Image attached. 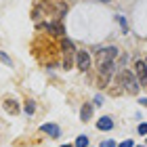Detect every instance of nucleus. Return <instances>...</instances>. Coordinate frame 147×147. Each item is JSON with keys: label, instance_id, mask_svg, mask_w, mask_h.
Listing matches in <instances>:
<instances>
[{"label": "nucleus", "instance_id": "14", "mask_svg": "<svg viewBox=\"0 0 147 147\" xmlns=\"http://www.w3.org/2000/svg\"><path fill=\"white\" fill-rule=\"evenodd\" d=\"M139 135H147V124H139Z\"/></svg>", "mask_w": 147, "mask_h": 147}, {"label": "nucleus", "instance_id": "17", "mask_svg": "<svg viewBox=\"0 0 147 147\" xmlns=\"http://www.w3.org/2000/svg\"><path fill=\"white\" fill-rule=\"evenodd\" d=\"M139 103H141L143 107H147V99H141V101H139Z\"/></svg>", "mask_w": 147, "mask_h": 147}, {"label": "nucleus", "instance_id": "9", "mask_svg": "<svg viewBox=\"0 0 147 147\" xmlns=\"http://www.w3.org/2000/svg\"><path fill=\"white\" fill-rule=\"evenodd\" d=\"M97 128H99V130H111V128H113L111 118H107V116H105V118H101V120L97 122Z\"/></svg>", "mask_w": 147, "mask_h": 147}, {"label": "nucleus", "instance_id": "18", "mask_svg": "<svg viewBox=\"0 0 147 147\" xmlns=\"http://www.w3.org/2000/svg\"><path fill=\"white\" fill-rule=\"evenodd\" d=\"M61 147H71V145H61Z\"/></svg>", "mask_w": 147, "mask_h": 147}, {"label": "nucleus", "instance_id": "2", "mask_svg": "<svg viewBox=\"0 0 147 147\" xmlns=\"http://www.w3.org/2000/svg\"><path fill=\"white\" fill-rule=\"evenodd\" d=\"M120 84L124 86L126 90L130 92V95H137V90H139V82H137V78H135V74H132L130 69H120Z\"/></svg>", "mask_w": 147, "mask_h": 147}, {"label": "nucleus", "instance_id": "4", "mask_svg": "<svg viewBox=\"0 0 147 147\" xmlns=\"http://www.w3.org/2000/svg\"><path fill=\"white\" fill-rule=\"evenodd\" d=\"M76 63H78V69L86 71V69L90 67V55L86 51H78L76 53Z\"/></svg>", "mask_w": 147, "mask_h": 147}, {"label": "nucleus", "instance_id": "20", "mask_svg": "<svg viewBox=\"0 0 147 147\" xmlns=\"http://www.w3.org/2000/svg\"><path fill=\"white\" fill-rule=\"evenodd\" d=\"M145 65H147V59H145Z\"/></svg>", "mask_w": 147, "mask_h": 147}, {"label": "nucleus", "instance_id": "3", "mask_svg": "<svg viewBox=\"0 0 147 147\" xmlns=\"http://www.w3.org/2000/svg\"><path fill=\"white\" fill-rule=\"evenodd\" d=\"M135 78H137L139 86L147 84V65H145V61H141V59L135 63Z\"/></svg>", "mask_w": 147, "mask_h": 147}, {"label": "nucleus", "instance_id": "13", "mask_svg": "<svg viewBox=\"0 0 147 147\" xmlns=\"http://www.w3.org/2000/svg\"><path fill=\"white\" fill-rule=\"evenodd\" d=\"M118 23H120V25H122V30L126 32V28H128V25H126V19H124L122 15H120V17H118Z\"/></svg>", "mask_w": 147, "mask_h": 147}, {"label": "nucleus", "instance_id": "6", "mask_svg": "<svg viewBox=\"0 0 147 147\" xmlns=\"http://www.w3.org/2000/svg\"><path fill=\"white\" fill-rule=\"evenodd\" d=\"M40 130L46 132V135H51V137H59V135H61V128H59L57 124H42Z\"/></svg>", "mask_w": 147, "mask_h": 147}, {"label": "nucleus", "instance_id": "16", "mask_svg": "<svg viewBox=\"0 0 147 147\" xmlns=\"http://www.w3.org/2000/svg\"><path fill=\"white\" fill-rule=\"evenodd\" d=\"M101 147H116V143H113V141H103Z\"/></svg>", "mask_w": 147, "mask_h": 147}, {"label": "nucleus", "instance_id": "8", "mask_svg": "<svg viewBox=\"0 0 147 147\" xmlns=\"http://www.w3.org/2000/svg\"><path fill=\"white\" fill-rule=\"evenodd\" d=\"M90 116H92V105L90 103H84L82 105V111H80V120H82V122H88Z\"/></svg>", "mask_w": 147, "mask_h": 147}, {"label": "nucleus", "instance_id": "10", "mask_svg": "<svg viewBox=\"0 0 147 147\" xmlns=\"http://www.w3.org/2000/svg\"><path fill=\"white\" fill-rule=\"evenodd\" d=\"M76 147H88V137H78L76 139Z\"/></svg>", "mask_w": 147, "mask_h": 147}, {"label": "nucleus", "instance_id": "1", "mask_svg": "<svg viewBox=\"0 0 147 147\" xmlns=\"http://www.w3.org/2000/svg\"><path fill=\"white\" fill-rule=\"evenodd\" d=\"M118 55V49L116 46H109V49H101L97 55V61H99V82L101 86H105L109 82L113 69H116V65H113V59Z\"/></svg>", "mask_w": 147, "mask_h": 147}, {"label": "nucleus", "instance_id": "12", "mask_svg": "<svg viewBox=\"0 0 147 147\" xmlns=\"http://www.w3.org/2000/svg\"><path fill=\"white\" fill-rule=\"evenodd\" d=\"M34 109H36L34 101H28V103H25V111H28V113H34Z\"/></svg>", "mask_w": 147, "mask_h": 147}, {"label": "nucleus", "instance_id": "19", "mask_svg": "<svg viewBox=\"0 0 147 147\" xmlns=\"http://www.w3.org/2000/svg\"><path fill=\"white\" fill-rule=\"evenodd\" d=\"M101 2H109V0H101Z\"/></svg>", "mask_w": 147, "mask_h": 147}, {"label": "nucleus", "instance_id": "15", "mask_svg": "<svg viewBox=\"0 0 147 147\" xmlns=\"http://www.w3.org/2000/svg\"><path fill=\"white\" fill-rule=\"evenodd\" d=\"M118 147H135V143H132V141H122Z\"/></svg>", "mask_w": 147, "mask_h": 147}, {"label": "nucleus", "instance_id": "7", "mask_svg": "<svg viewBox=\"0 0 147 147\" xmlns=\"http://www.w3.org/2000/svg\"><path fill=\"white\" fill-rule=\"evenodd\" d=\"M4 109L9 111L11 116H17V113H19V105H17L15 99H6V101H4Z\"/></svg>", "mask_w": 147, "mask_h": 147}, {"label": "nucleus", "instance_id": "5", "mask_svg": "<svg viewBox=\"0 0 147 147\" xmlns=\"http://www.w3.org/2000/svg\"><path fill=\"white\" fill-rule=\"evenodd\" d=\"M63 51H65V63L63 65H65V69H69L71 67V57H74V44L67 38L63 40Z\"/></svg>", "mask_w": 147, "mask_h": 147}, {"label": "nucleus", "instance_id": "11", "mask_svg": "<svg viewBox=\"0 0 147 147\" xmlns=\"http://www.w3.org/2000/svg\"><path fill=\"white\" fill-rule=\"evenodd\" d=\"M0 61H2V63H6V65H13V61H11V57L6 55V53H2V51H0Z\"/></svg>", "mask_w": 147, "mask_h": 147}]
</instances>
